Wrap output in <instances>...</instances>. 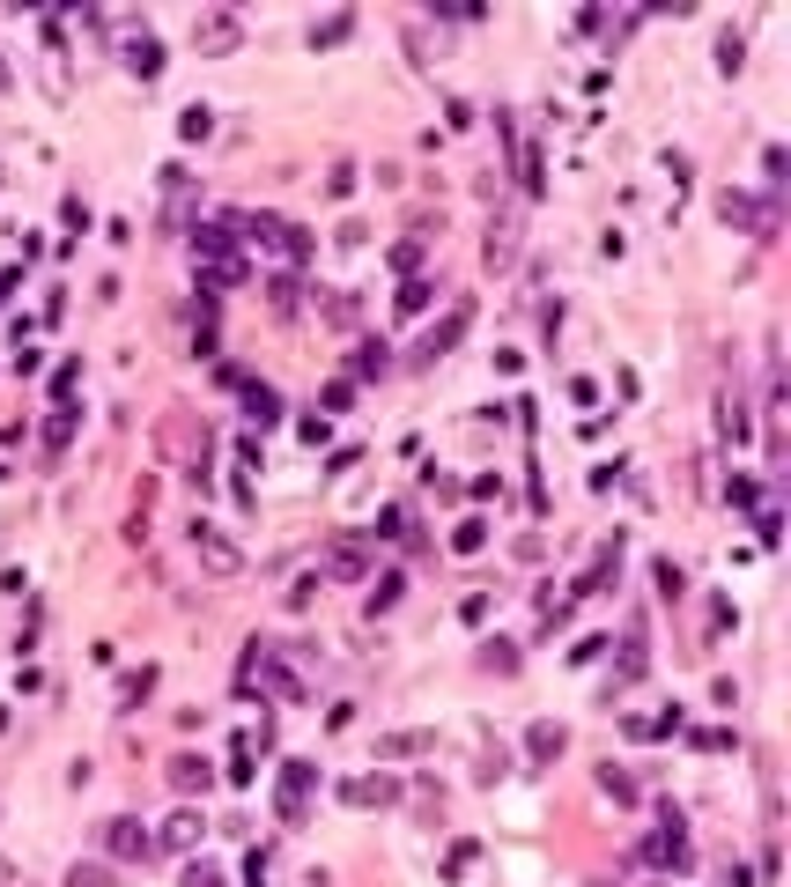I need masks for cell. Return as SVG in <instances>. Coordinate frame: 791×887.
Instances as JSON below:
<instances>
[{
  "label": "cell",
  "mask_w": 791,
  "mask_h": 887,
  "mask_svg": "<svg viewBox=\"0 0 791 887\" xmlns=\"http://www.w3.org/2000/svg\"><path fill=\"white\" fill-rule=\"evenodd\" d=\"M311 784H318V769L311 762H281V791H274V806H281V821H304V806H311Z\"/></svg>",
  "instance_id": "obj_1"
},
{
  "label": "cell",
  "mask_w": 791,
  "mask_h": 887,
  "mask_svg": "<svg viewBox=\"0 0 791 887\" xmlns=\"http://www.w3.org/2000/svg\"><path fill=\"white\" fill-rule=\"evenodd\" d=\"M193 555L207 562V570H222V577H230V570H244V555H237V547L215 533V525H193Z\"/></svg>",
  "instance_id": "obj_2"
},
{
  "label": "cell",
  "mask_w": 791,
  "mask_h": 887,
  "mask_svg": "<svg viewBox=\"0 0 791 887\" xmlns=\"http://www.w3.org/2000/svg\"><path fill=\"white\" fill-rule=\"evenodd\" d=\"M466 326H474V311H466V304L451 311L444 326H429V333H422V363H437V355H451V348H459V333H466Z\"/></svg>",
  "instance_id": "obj_3"
},
{
  "label": "cell",
  "mask_w": 791,
  "mask_h": 887,
  "mask_svg": "<svg viewBox=\"0 0 791 887\" xmlns=\"http://www.w3.org/2000/svg\"><path fill=\"white\" fill-rule=\"evenodd\" d=\"M104 851H111V858H148L141 821H111V828H104Z\"/></svg>",
  "instance_id": "obj_4"
},
{
  "label": "cell",
  "mask_w": 791,
  "mask_h": 887,
  "mask_svg": "<svg viewBox=\"0 0 791 887\" xmlns=\"http://www.w3.org/2000/svg\"><path fill=\"white\" fill-rule=\"evenodd\" d=\"M644 858H658V865H688V836H681V821L658 828V836L644 843Z\"/></svg>",
  "instance_id": "obj_5"
},
{
  "label": "cell",
  "mask_w": 791,
  "mask_h": 887,
  "mask_svg": "<svg viewBox=\"0 0 791 887\" xmlns=\"http://www.w3.org/2000/svg\"><path fill=\"white\" fill-rule=\"evenodd\" d=\"M126 67H134L141 82H148V74H163V45H156L148 30H141V37H126Z\"/></svg>",
  "instance_id": "obj_6"
},
{
  "label": "cell",
  "mask_w": 791,
  "mask_h": 887,
  "mask_svg": "<svg viewBox=\"0 0 791 887\" xmlns=\"http://www.w3.org/2000/svg\"><path fill=\"white\" fill-rule=\"evenodd\" d=\"M244 414H252V422L267 429L274 414H281V400H274V385H244Z\"/></svg>",
  "instance_id": "obj_7"
},
{
  "label": "cell",
  "mask_w": 791,
  "mask_h": 887,
  "mask_svg": "<svg viewBox=\"0 0 791 887\" xmlns=\"http://www.w3.org/2000/svg\"><path fill=\"white\" fill-rule=\"evenodd\" d=\"M348 799H363V806H385V799H400V784H392V777H363V784H348Z\"/></svg>",
  "instance_id": "obj_8"
},
{
  "label": "cell",
  "mask_w": 791,
  "mask_h": 887,
  "mask_svg": "<svg viewBox=\"0 0 791 887\" xmlns=\"http://www.w3.org/2000/svg\"><path fill=\"white\" fill-rule=\"evenodd\" d=\"M171 784H178V791H207V762H193V754H178V762H171Z\"/></svg>",
  "instance_id": "obj_9"
},
{
  "label": "cell",
  "mask_w": 791,
  "mask_h": 887,
  "mask_svg": "<svg viewBox=\"0 0 791 887\" xmlns=\"http://www.w3.org/2000/svg\"><path fill=\"white\" fill-rule=\"evenodd\" d=\"M333 577H363V540H341L333 547V562H326Z\"/></svg>",
  "instance_id": "obj_10"
},
{
  "label": "cell",
  "mask_w": 791,
  "mask_h": 887,
  "mask_svg": "<svg viewBox=\"0 0 791 887\" xmlns=\"http://www.w3.org/2000/svg\"><path fill=\"white\" fill-rule=\"evenodd\" d=\"M163 843H171V851H193V843H200V821H193V814H178L171 828H163Z\"/></svg>",
  "instance_id": "obj_11"
},
{
  "label": "cell",
  "mask_w": 791,
  "mask_h": 887,
  "mask_svg": "<svg viewBox=\"0 0 791 887\" xmlns=\"http://www.w3.org/2000/svg\"><path fill=\"white\" fill-rule=\"evenodd\" d=\"M400 592H407V577H400V570H392V577H378V592H370V614H385Z\"/></svg>",
  "instance_id": "obj_12"
},
{
  "label": "cell",
  "mask_w": 791,
  "mask_h": 887,
  "mask_svg": "<svg viewBox=\"0 0 791 887\" xmlns=\"http://www.w3.org/2000/svg\"><path fill=\"white\" fill-rule=\"evenodd\" d=\"M533 754H540V762H555V754H562V725H533Z\"/></svg>",
  "instance_id": "obj_13"
},
{
  "label": "cell",
  "mask_w": 791,
  "mask_h": 887,
  "mask_svg": "<svg viewBox=\"0 0 791 887\" xmlns=\"http://www.w3.org/2000/svg\"><path fill=\"white\" fill-rule=\"evenodd\" d=\"M207 134H215V119H207V104H193L185 111V141H207Z\"/></svg>",
  "instance_id": "obj_14"
},
{
  "label": "cell",
  "mask_w": 791,
  "mask_h": 887,
  "mask_svg": "<svg viewBox=\"0 0 791 887\" xmlns=\"http://www.w3.org/2000/svg\"><path fill=\"white\" fill-rule=\"evenodd\" d=\"M148 688H156V673H148V666H141V673H126V688H119V703H141V695H148Z\"/></svg>",
  "instance_id": "obj_15"
},
{
  "label": "cell",
  "mask_w": 791,
  "mask_h": 887,
  "mask_svg": "<svg viewBox=\"0 0 791 887\" xmlns=\"http://www.w3.org/2000/svg\"><path fill=\"white\" fill-rule=\"evenodd\" d=\"M429 296H437V289H429V281H407V289H400V311L414 318V311H422V304H429Z\"/></svg>",
  "instance_id": "obj_16"
},
{
  "label": "cell",
  "mask_w": 791,
  "mask_h": 887,
  "mask_svg": "<svg viewBox=\"0 0 791 887\" xmlns=\"http://www.w3.org/2000/svg\"><path fill=\"white\" fill-rule=\"evenodd\" d=\"M355 377H385V348H378V341H370L363 355H355Z\"/></svg>",
  "instance_id": "obj_17"
},
{
  "label": "cell",
  "mask_w": 791,
  "mask_h": 887,
  "mask_svg": "<svg viewBox=\"0 0 791 887\" xmlns=\"http://www.w3.org/2000/svg\"><path fill=\"white\" fill-rule=\"evenodd\" d=\"M67 887H111V873H104V865H74Z\"/></svg>",
  "instance_id": "obj_18"
},
{
  "label": "cell",
  "mask_w": 791,
  "mask_h": 887,
  "mask_svg": "<svg viewBox=\"0 0 791 887\" xmlns=\"http://www.w3.org/2000/svg\"><path fill=\"white\" fill-rule=\"evenodd\" d=\"M658 592H666V599H681V592H688V577L673 570V562H658Z\"/></svg>",
  "instance_id": "obj_19"
},
{
  "label": "cell",
  "mask_w": 791,
  "mask_h": 887,
  "mask_svg": "<svg viewBox=\"0 0 791 887\" xmlns=\"http://www.w3.org/2000/svg\"><path fill=\"white\" fill-rule=\"evenodd\" d=\"M599 791H614V799H636V784L621 777V769H599Z\"/></svg>",
  "instance_id": "obj_20"
},
{
  "label": "cell",
  "mask_w": 791,
  "mask_h": 887,
  "mask_svg": "<svg viewBox=\"0 0 791 887\" xmlns=\"http://www.w3.org/2000/svg\"><path fill=\"white\" fill-rule=\"evenodd\" d=\"M185 887H222V873H215V865H193V873H185Z\"/></svg>",
  "instance_id": "obj_21"
}]
</instances>
